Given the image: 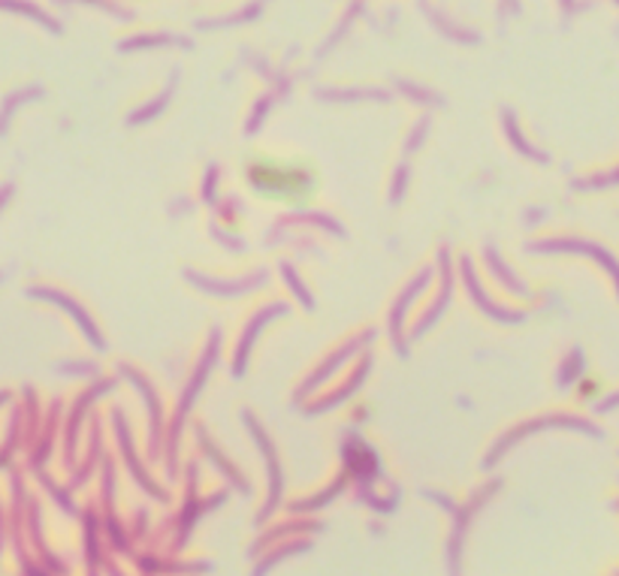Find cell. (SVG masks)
<instances>
[{"mask_svg": "<svg viewBox=\"0 0 619 576\" xmlns=\"http://www.w3.org/2000/svg\"><path fill=\"white\" fill-rule=\"evenodd\" d=\"M251 187L270 199H306L314 194V170L297 166V163H275V160H257L248 166Z\"/></svg>", "mask_w": 619, "mask_h": 576, "instance_id": "cell-1", "label": "cell"}, {"mask_svg": "<svg viewBox=\"0 0 619 576\" xmlns=\"http://www.w3.org/2000/svg\"><path fill=\"white\" fill-rule=\"evenodd\" d=\"M617 402H619V395H617V399H610V405H617Z\"/></svg>", "mask_w": 619, "mask_h": 576, "instance_id": "cell-2", "label": "cell"}]
</instances>
